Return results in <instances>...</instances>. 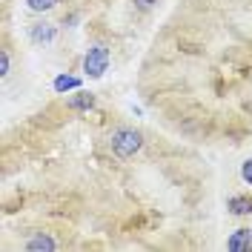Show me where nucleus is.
I'll return each instance as SVG.
<instances>
[{"label": "nucleus", "instance_id": "1", "mask_svg": "<svg viewBox=\"0 0 252 252\" xmlns=\"http://www.w3.org/2000/svg\"><path fill=\"white\" fill-rule=\"evenodd\" d=\"M141 143H143V135L138 129L124 126V129H115V132H112V152L121 155V158L135 155V152L141 149Z\"/></svg>", "mask_w": 252, "mask_h": 252}, {"label": "nucleus", "instance_id": "2", "mask_svg": "<svg viewBox=\"0 0 252 252\" xmlns=\"http://www.w3.org/2000/svg\"><path fill=\"white\" fill-rule=\"evenodd\" d=\"M106 69H109V49L97 43V46H92L86 52V58H83V72H86L89 78H103Z\"/></svg>", "mask_w": 252, "mask_h": 252}, {"label": "nucleus", "instance_id": "3", "mask_svg": "<svg viewBox=\"0 0 252 252\" xmlns=\"http://www.w3.org/2000/svg\"><path fill=\"white\" fill-rule=\"evenodd\" d=\"M229 252H250L252 250V229H235L226 241Z\"/></svg>", "mask_w": 252, "mask_h": 252}, {"label": "nucleus", "instance_id": "4", "mask_svg": "<svg viewBox=\"0 0 252 252\" xmlns=\"http://www.w3.org/2000/svg\"><path fill=\"white\" fill-rule=\"evenodd\" d=\"M29 34H32L34 43H43V46H46V43L55 40V26H52V23H34Z\"/></svg>", "mask_w": 252, "mask_h": 252}, {"label": "nucleus", "instance_id": "5", "mask_svg": "<svg viewBox=\"0 0 252 252\" xmlns=\"http://www.w3.org/2000/svg\"><path fill=\"white\" fill-rule=\"evenodd\" d=\"M229 212H232V215H252V198L235 195V198L229 201Z\"/></svg>", "mask_w": 252, "mask_h": 252}, {"label": "nucleus", "instance_id": "6", "mask_svg": "<svg viewBox=\"0 0 252 252\" xmlns=\"http://www.w3.org/2000/svg\"><path fill=\"white\" fill-rule=\"evenodd\" d=\"M72 89H80L78 78H72V75H61V78H55V92H72Z\"/></svg>", "mask_w": 252, "mask_h": 252}, {"label": "nucleus", "instance_id": "7", "mask_svg": "<svg viewBox=\"0 0 252 252\" xmlns=\"http://www.w3.org/2000/svg\"><path fill=\"white\" fill-rule=\"evenodd\" d=\"M26 250H55V241L49 235H34V238H29V244H26Z\"/></svg>", "mask_w": 252, "mask_h": 252}, {"label": "nucleus", "instance_id": "8", "mask_svg": "<svg viewBox=\"0 0 252 252\" xmlns=\"http://www.w3.org/2000/svg\"><path fill=\"white\" fill-rule=\"evenodd\" d=\"M69 106H72V109H92L94 106V94H86V92L75 94V97L69 100Z\"/></svg>", "mask_w": 252, "mask_h": 252}, {"label": "nucleus", "instance_id": "9", "mask_svg": "<svg viewBox=\"0 0 252 252\" xmlns=\"http://www.w3.org/2000/svg\"><path fill=\"white\" fill-rule=\"evenodd\" d=\"M26 6H29L32 12H49V9L58 6V0H26Z\"/></svg>", "mask_w": 252, "mask_h": 252}, {"label": "nucleus", "instance_id": "10", "mask_svg": "<svg viewBox=\"0 0 252 252\" xmlns=\"http://www.w3.org/2000/svg\"><path fill=\"white\" fill-rule=\"evenodd\" d=\"M241 178L252 187V160H244V166H241Z\"/></svg>", "mask_w": 252, "mask_h": 252}, {"label": "nucleus", "instance_id": "11", "mask_svg": "<svg viewBox=\"0 0 252 252\" xmlns=\"http://www.w3.org/2000/svg\"><path fill=\"white\" fill-rule=\"evenodd\" d=\"M0 75H3V78L9 75V55H6V52L0 55Z\"/></svg>", "mask_w": 252, "mask_h": 252}, {"label": "nucleus", "instance_id": "12", "mask_svg": "<svg viewBox=\"0 0 252 252\" xmlns=\"http://www.w3.org/2000/svg\"><path fill=\"white\" fill-rule=\"evenodd\" d=\"M155 3H158V0H135V6H138V9H152Z\"/></svg>", "mask_w": 252, "mask_h": 252}]
</instances>
